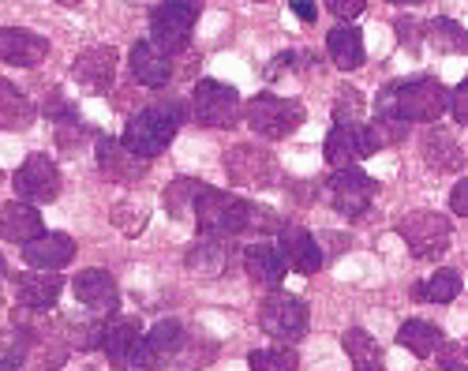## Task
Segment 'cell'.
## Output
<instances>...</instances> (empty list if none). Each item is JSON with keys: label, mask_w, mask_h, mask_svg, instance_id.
<instances>
[{"label": "cell", "mask_w": 468, "mask_h": 371, "mask_svg": "<svg viewBox=\"0 0 468 371\" xmlns=\"http://www.w3.org/2000/svg\"><path fill=\"white\" fill-rule=\"evenodd\" d=\"M378 117H398V121H416V124H435L446 105H450V90L435 80V76H412V80H398L378 90L375 98Z\"/></svg>", "instance_id": "1"}, {"label": "cell", "mask_w": 468, "mask_h": 371, "mask_svg": "<svg viewBox=\"0 0 468 371\" xmlns=\"http://www.w3.org/2000/svg\"><path fill=\"white\" fill-rule=\"evenodd\" d=\"M184 105L180 101H169V105H150V109H139V113L124 124V139L121 146L128 154L150 162L158 158L162 151H169V143L176 139V128H180V117Z\"/></svg>", "instance_id": "2"}, {"label": "cell", "mask_w": 468, "mask_h": 371, "mask_svg": "<svg viewBox=\"0 0 468 371\" xmlns=\"http://www.w3.org/2000/svg\"><path fill=\"white\" fill-rule=\"evenodd\" d=\"M248 217H251L248 199L218 188H207V196L195 207V226H199L203 240H229L237 233H248Z\"/></svg>", "instance_id": "3"}, {"label": "cell", "mask_w": 468, "mask_h": 371, "mask_svg": "<svg viewBox=\"0 0 468 371\" xmlns=\"http://www.w3.org/2000/svg\"><path fill=\"white\" fill-rule=\"evenodd\" d=\"M398 237L409 244V251H412L416 259H423V263H435V259L446 255L453 229H450V221H446L442 214H435V210H416V214H409V217L398 221Z\"/></svg>", "instance_id": "4"}, {"label": "cell", "mask_w": 468, "mask_h": 371, "mask_svg": "<svg viewBox=\"0 0 468 371\" xmlns=\"http://www.w3.org/2000/svg\"><path fill=\"white\" fill-rule=\"evenodd\" d=\"M195 19H199V8L195 5H162L150 12V46L158 49L165 60L180 57L191 42Z\"/></svg>", "instance_id": "5"}, {"label": "cell", "mask_w": 468, "mask_h": 371, "mask_svg": "<svg viewBox=\"0 0 468 371\" xmlns=\"http://www.w3.org/2000/svg\"><path fill=\"white\" fill-rule=\"evenodd\" d=\"M244 117L251 132H259L262 139H285L303 124V105L292 98H278V94H259L248 101Z\"/></svg>", "instance_id": "6"}, {"label": "cell", "mask_w": 468, "mask_h": 371, "mask_svg": "<svg viewBox=\"0 0 468 371\" xmlns=\"http://www.w3.org/2000/svg\"><path fill=\"white\" fill-rule=\"evenodd\" d=\"M259 326L270 334L274 342L289 345V342H300L303 334H307V304L300 301V296L278 289V292H270L262 308H259Z\"/></svg>", "instance_id": "7"}, {"label": "cell", "mask_w": 468, "mask_h": 371, "mask_svg": "<svg viewBox=\"0 0 468 371\" xmlns=\"http://www.w3.org/2000/svg\"><path fill=\"white\" fill-rule=\"evenodd\" d=\"M191 113L207 128H237L244 109H240V94L218 83V80H203L191 94Z\"/></svg>", "instance_id": "8"}, {"label": "cell", "mask_w": 468, "mask_h": 371, "mask_svg": "<svg viewBox=\"0 0 468 371\" xmlns=\"http://www.w3.org/2000/svg\"><path fill=\"white\" fill-rule=\"evenodd\" d=\"M225 169L232 176V184L240 188H274L278 184V158L266 151V146H251V143H240L232 146L229 158H225Z\"/></svg>", "instance_id": "9"}, {"label": "cell", "mask_w": 468, "mask_h": 371, "mask_svg": "<svg viewBox=\"0 0 468 371\" xmlns=\"http://www.w3.org/2000/svg\"><path fill=\"white\" fill-rule=\"evenodd\" d=\"M378 196V184L360 173V169H334L330 176V199H334V210L345 214V217H364L367 207L375 203Z\"/></svg>", "instance_id": "10"}, {"label": "cell", "mask_w": 468, "mask_h": 371, "mask_svg": "<svg viewBox=\"0 0 468 371\" xmlns=\"http://www.w3.org/2000/svg\"><path fill=\"white\" fill-rule=\"evenodd\" d=\"M375 151H378V146L371 143V132L364 124H341V128H334L326 135V146H323L330 169H353L356 162L371 158Z\"/></svg>", "instance_id": "11"}, {"label": "cell", "mask_w": 468, "mask_h": 371, "mask_svg": "<svg viewBox=\"0 0 468 371\" xmlns=\"http://www.w3.org/2000/svg\"><path fill=\"white\" fill-rule=\"evenodd\" d=\"M12 184H16V192H19L23 199H30V203H49V199L60 196V169H57L53 158H46V154H30V158L16 169Z\"/></svg>", "instance_id": "12"}, {"label": "cell", "mask_w": 468, "mask_h": 371, "mask_svg": "<svg viewBox=\"0 0 468 371\" xmlns=\"http://www.w3.org/2000/svg\"><path fill=\"white\" fill-rule=\"evenodd\" d=\"M116 60H121V57H116L112 46H90V49H83L80 57H75L71 80L80 83L87 94H101L116 80Z\"/></svg>", "instance_id": "13"}, {"label": "cell", "mask_w": 468, "mask_h": 371, "mask_svg": "<svg viewBox=\"0 0 468 371\" xmlns=\"http://www.w3.org/2000/svg\"><path fill=\"white\" fill-rule=\"evenodd\" d=\"M180 349H184V326L176 319H162L146 338H139V345L132 353V364L135 367H162Z\"/></svg>", "instance_id": "14"}, {"label": "cell", "mask_w": 468, "mask_h": 371, "mask_svg": "<svg viewBox=\"0 0 468 371\" xmlns=\"http://www.w3.org/2000/svg\"><path fill=\"white\" fill-rule=\"evenodd\" d=\"M49 57V42L27 26H0V60L12 68H34Z\"/></svg>", "instance_id": "15"}, {"label": "cell", "mask_w": 468, "mask_h": 371, "mask_svg": "<svg viewBox=\"0 0 468 371\" xmlns=\"http://www.w3.org/2000/svg\"><path fill=\"white\" fill-rule=\"evenodd\" d=\"M71 289H75V296H80V304L98 312V315H112L116 308H121V289H116L112 274L101 270V267L83 270L80 278L71 281Z\"/></svg>", "instance_id": "16"}, {"label": "cell", "mask_w": 468, "mask_h": 371, "mask_svg": "<svg viewBox=\"0 0 468 371\" xmlns=\"http://www.w3.org/2000/svg\"><path fill=\"white\" fill-rule=\"evenodd\" d=\"M80 244H75L68 233H42L37 240L23 244V259L34 267V270H49V274H60V267H68Z\"/></svg>", "instance_id": "17"}, {"label": "cell", "mask_w": 468, "mask_h": 371, "mask_svg": "<svg viewBox=\"0 0 468 371\" xmlns=\"http://www.w3.org/2000/svg\"><path fill=\"white\" fill-rule=\"evenodd\" d=\"M94 154H98V173L105 180H112V184H135V180L146 176V162L135 158V154H128L124 146H121V139L101 135Z\"/></svg>", "instance_id": "18"}, {"label": "cell", "mask_w": 468, "mask_h": 371, "mask_svg": "<svg viewBox=\"0 0 468 371\" xmlns=\"http://www.w3.org/2000/svg\"><path fill=\"white\" fill-rule=\"evenodd\" d=\"M278 240H282L285 267H292V270H300L307 278L323 270V251H319L315 237H311L307 229H300V226H278Z\"/></svg>", "instance_id": "19"}, {"label": "cell", "mask_w": 468, "mask_h": 371, "mask_svg": "<svg viewBox=\"0 0 468 371\" xmlns=\"http://www.w3.org/2000/svg\"><path fill=\"white\" fill-rule=\"evenodd\" d=\"M16 292H19V308H34L46 312L57 304V296L64 292V274H49V270H27L16 278Z\"/></svg>", "instance_id": "20"}, {"label": "cell", "mask_w": 468, "mask_h": 371, "mask_svg": "<svg viewBox=\"0 0 468 371\" xmlns=\"http://www.w3.org/2000/svg\"><path fill=\"white\" fill-rule=\"evenodd\" d=\"M244 270H248V278H251L255 285H262V289H270V292H278L282 281H285V274H289L282 251L270 248V244H251V248L244 251Z\"/></svg>", "instance_id": "21"}, {"label": "cell", "mask_w": 468, "mask_h": 371, "mask_svg": "<svg viewBox=\"0 0 468 371\" xmlns=\"http://www.w3.org/2000/svg\"><path fill=\"white\" fill-rule=\"evenodd\" d=\"M46 233L42 226V214H37V207H27V203H5L0 207V237H5L8 244H30Z\"/></svg>", "instance_id": "22"}, {"label": "cell", "mask_w": 468, "mask_h": 371, "mask_svg": "<svg viewBox=\"0 0 468 371\" xmlns=\"http://www.w3.org/2000/svg\"><path fill=\"white\" fill-rule=\"evenodd\" d=\"M139 338H143V323L132 319V315H116V319L101 330L98 345L105 349V356H109L112 364H128L132 353H135V345H139Z\"/></svg>", "instance_id": "23"}, {"label": "cell", "mask_w": 468, "mask_h": 371, "mask_svg": "<svg viewBox=\"0 0 468 371\" xmlns=\"http://www.w3.org/2000/svg\"><path fill=\"white\" fill-rule=\"evenodd\" d=\"M420 151H423V162L431 165V169H442V173L464 169V146L446 128H431V132H427L420 139Z\"/></svg>", "instance_id": "24"}, {"label": "cell", "mask_w": 468, "mask_h": 371, "mask_svg": "<svg viewBox=\"0 0 468 371\" xmlns=\"http://www.w3.org/2000/svg\"><path fill=\"white\" fill-rule=\"evenodd\" d=\"M132 76L139 80V87H150V90H162L169 80H173V64L154 49L150 42H135L132 46Z\"/></svg>", "instance_id": "25"}, {"label": "cell", "mask_w": 468, "mask_h": 371, "mask_svg": "<svg viewBox=\"0 0 468 371\" xmlns=\"http://www.w3.org/2000/svg\"><path fill=\"white\" fill-rule=\"evenodd\" d=\"M326 53H330V60H334L341 71H356V68L364 64V34H360V26L337 23V26L326 34Z\"/></svg>", "instance_id": "26"}, {"label": "cell", "mask_w": 468, "mask_h": 371, "mask_svg": "<svg viewBox=\"0 0 468 371\" xmlns=\"http://www.w3.org/2000/svg\"><path fill=\"white\" fill-rule=\"evenodd\" d=\"M229 263H232V244L229 240H199L195 248H187V255H184V267L191 274H207V278L225 274Z\"/></svg>", "instance_id": "27"}, {"label": "cell", "mask_w": 468, "mask_h": 371, "mask_svg": "<svg viewBox=\"0 0 468 371\" xmlns=\"http://www.w3.org/2000/svg\"><path fill=\"white\" fill-rule=\"evenodd\" d=\"M37 117V105L19 94L8 80H0V132H23Z\"/></svg>", "instance_id": "28"}, {"label": "cell", "mask_w": 468, "mask_h": 371, "mask_svg": "<svg viewBox=\"0 0 468 371\" xmlns=\"http://www.w3.org/2000/svg\"><path fill=\"white\" fill-rule=\"evenodd\" d=\"M207 188H210V184L195 180V176H176L169 188H165L162 203H165V210H169L176 221H187V217H195V207H199V199L207 196Z\"/></svg>", "instance_id": "29"}, {"label": "cell", "mask_w": 468, "mask_h": 371, "mask_svg": "<svg viewBox=\"0 0 468 371\" xmlns=\"http://www.w3.org/2000/svg\"><path fill=\"white\" fill-rule=\"evenodd\" d=\"M398 342L412 353V356H435L442 349V326L427 323V319H409L398 330Z\"/></svg>", "instance_id": "30"}, {"label": "cell", "mask_w": 468, "mask_h": 371, "mask_svg": "<svg viewBox=\"0 0 468 371\" xmlns=\"http://www.w3.org/2000/svg\"><path fill=\"white\" fill-rule=\"evenodd\" d=\"M341 345H345V353H348V356H353V367H356V371H386L382 349H378V342L371 338L367 330H360V326L345 330Z\"/></svg>", "instance_id": "31"}, {"label": "cell", "mask_w": 468, "mask_h": 371, "mask_svg": "<svg viewBox=\"0 0 468 371\" xmlns=\"http://www.w3.org/2000/svg\"><path fill=\"white\" fill-rule=\"evenodd\" d=\"M461 289H464L461 274L450 270V267H442V270H435L427 281H416L412 285V296H416V301H423V304H450L453 296H461Z\"/></svg>", "instance_id": "32"}, {"label": "cell", "mask_w": 468, "mask_h": 371, "mask_svg": "<svg viewBox=\"0 0 468 371\" xmlns=\"http://www.w3.org/2000/svg\"><path fill=\"white\" fill-rule=\"evenodd\" d=\"M423 42L442 53H457L464 49V30L450 19H435V23H423Z\"/></svg>", "instance_id": "33"}, {"label": "cell", "mask_w": 468, "mask_h": 371, "mask_svg": "<svg viewBox=\"0 0 468 371\" xmlns=\"http://www.w3.org/2000/svg\"><path fill=\"white\" fill-rule=\"evenodd\" d=\"M248 367L251 371H296L300 360L292 349H255L248 356Z\"/></svg>", "instance_id": "34"}, {"label": "cell", "mask_w": 468, "mask_h": 371, "mask_svg": "<svg viewBox=\"0 0 468 371\" xmlns=\"http://www.w3.org/2000/svg\"><path fill=\"white\" fill-rule=\"evenodd\" d=\"M367 132H371V143L382 151V146L401 143V139L409 135V124H405V121H398V117H378V113H375V121L367 124Z\"/></svg>", "instance_id": "35"}, {"label": "cell", "mask_w": 468, "mask_h": 371, "mask_svg": "<svg viewBox=\"0 0 468 371\" xmlns=\"http://www.w3.org/2000/svg\"><path fill=\"white\" fill-rule=\"evenodd\" d=\"M87 139H94V132H90L87 124H80L75 117H68V121L57 124V146H60L64 154H80Z\"/></svg>", "instance_id": "36"}, {"label": "cell", "mask_w": 468, "mask_h": 371, "mask_svg": "<svg viewBox=\"0 0 468 371\" xmlns=\"http://www.w3.org/2000/svg\"><path fill=\"white\" fill-rule=\"evenodd\" d=\"M27 360V338L16 330H0V371H16Z\"/></svg>", "instance_id": "37"}, {"label": "cell", "mask_w": 468, "mask_h": 371, "mask_svg": "<svg viewBox=\"0 0 468 371\" xmlns=\"http://www.w3.org/2000/svg\"><path fill=\"white\" fill-rule=\"evenodd\" d=\"M356 117H364V94H356V90H341L337 94V101H334V121H337V128L341 124H360Z\"/></svg>", "instance_id": "38"}, {"label": "cell", "mask_w": 468, "mask_h": 371, "mask_svg": "<svg viewBox=\"0 0 468 371\" xmlns=\"http://www.w3.org/2000/svg\"><path fill=\"white\" fill-rule=\"evenodd\" d=\"M64 334H68L71 345L90 349V345H98V338H101V326L90 323V319H68V323H64Z\"/></svg>", "instance_id": "39"}, {"label": "cell", "mask_w": 468, "mask_h": 371, "mask_svg": "<svg viewBox=\"0 0 468 371\" xmlns=\"http://www.w3.org/2000/svg\"><path fill=\"white\" fill-rule=\"evenodd\" d=\"M315 244H319V251H323V263H326V259H334V255H341V251L353 248V240H348L345 233H319V237H315Z\"/></svg>", "instance_id": "40"}, {"label": "cell", "mask_w": 468, "mask_h": 371, "mask_svg": "<svg viewBox=\"0 0 468 371\" xmlns=\"http://www.w3.org/2000/svg\"><path fill=\"white\" fill-rule=\"evenodd\" d=\"M398 38H401L405 46L420 49V42H423V23H416V19H401V23H398Z\"/></svg>", "instance_id": "41"}, {"label": "cell", "mask_w": 468, "mask_h": 371, "mask_svg": "<svg viewBox=\"0 0 468 371\" xmlns=\"http://www.w3.org/2000/svg\"><path fill=\"white\" fill-rule=\"evenodd\" d=\"M450 210H453L457 217H468V180H464V176L453 184V192H450Z\"/></svg>", "instance_id": "42"}, {"label": "cell", "mask_w": 468, "mask_h": 371, "mask_svg": "<svg viewBox=\"0 0 468 371\" xmlns=\"http://www.w3.org/2000/svg\"><path fill=\"white\" fill-rule=\"evenodd\" d=\"M439 364H442L446 371H468L464 345H446V349H442V356H439Z\"/></svg>", "instance_id": "43"}, {"label": "cell", "mask_w": 468, "mask_h": 371, "mask_svg": "<svg viewBox=\"0 0 468 371\" xmlns=\"http://www.w3.org/2000/svg\"><path fill=\"white\" fill-rule=\"evenodd\" d=\"M450 105H453V121L464 128L468 124V83H461V90L450 98Z\"/></svg>", "instance_id": "44"}, {"label": "cell", "mask_w": 468, "mask_h": 371, "mask_svg": "<svg viewBox=\"0 0 468 371\" xmlns=\"http://www.w3.org/2000/svg\"><path fill=\"white\" fill-rule=\"evenodd\" d=\"M330 12H334L337 19H356V16L364 12V5H360V0H334Z\"/></svg>", "instance_id": "45"}, {"label": "cell", "mask_w": 468, "mask_h": 371, "mask_svg": "<svg viewBox=\"0 0 468 371\" xmlns=\"http://www.w3.org/2000/svg\"><path fill=\"white\" fill-rule=\"evenodd\" d=\"M292 12H296V19H303V23H315V16H319L315 5H292Z\"/></svg>", "instance_id": "46"}, {"label": "cell", "mask_w": 468, "mask_h": 371, "mask_svg": "<svg viewBox=\"0 0 468 371\" xmlns=\"http://www.w3.org/2000/svg\"><path fill=\"white\" fill-rule=\"evenodd\" d=\"M5 270H8V263H5V255H0V278H5Z\"/></svg>", "instance_id": "47"}]
</instances>
